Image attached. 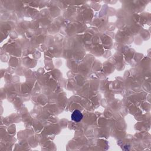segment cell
<instances>
[{"mask_svg": "<svg viewBox=\"0 0 151 151\" xmlns=\"http://www.w3.org/2000/svg\"><path fill=\"white\" fill-rule=\"evenodd\" d=\"M71 117L72 120L76 122H79L83 119V115L80 112V111H79L78 110H76L73 112Z\"/></svg>", "mask_w": 151, "mask_h": 151, "instance_id": "1", "label": "cell"}]
</instances>
